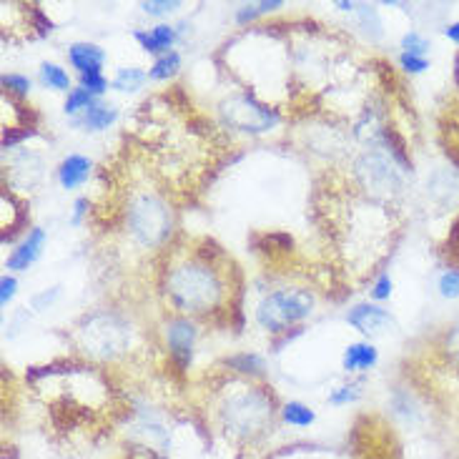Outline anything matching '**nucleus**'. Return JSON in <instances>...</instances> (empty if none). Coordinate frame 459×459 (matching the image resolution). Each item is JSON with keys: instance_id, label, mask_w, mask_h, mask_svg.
Returning <instances> with one entry per match:
<instances>
[{"instance_id": "nucleus-18", "label": "nucleus", "mask_w": 459, "mask_h": 459, "mask_svg": "<svg viewBox=\"0 0 459 459\" xmlns=\"http://www.w3.org/2000/svg\"><path fill=\"white\" fill-rule=\"evenodd\" d=\"M226 367H231L234 372L241 374H261L264 372V359L256 354H236L231 359H226Z\"/></svg>"}, {"instance_id": "nucleus-17", "label": "nucleus", "mask_w": 459, "mask_h": 459, "mask_svg": "<svg viewBox=\"0 0 459 459\" xmlns=\"http://www.w3.org/2000/svg\"><path fill=\"white\" fill-rule=\"evenodd\" d=\"M149 81V74H143L141 68H121L113 78V88L118 91H138Z\"/></svg>"}, {"instance_id": "nucleus-4", "label": "nucleus", "mask_w": 459, "mask_h": 459, "mask_svg": "<svg viewBox=\"0 0 459 459\" xmlns=\"http://www.w3.org/2000/svg\"><path fill=\"white\" fill-rule=\"evenodd\" d=\"M131 224H134V234L143 241V244H153L161 241L163 236L169 234V216L166 209L156 199H141L136 209L131 212Z\"/></svg>"}, {"instance_id": "nucleus-22", "label": "nucleus", "mask_w": 459, "mask_h": 459, "mask_svg": "<svg viewBox=\"0 0 459 459\" xmlns=\"http://www.w3.org/2000/svg\"><path fill=\"white\" fill-rule=\"evenodd\" d=\"M399 65H402V71L410 75L424 74L427 68H429V61L424 58V56H414V53H404L402 50V56H399Z\"/></svg>"}, {"instance_id": "nucleus-23", "label": "nucleus", "mask_w": 459, "mask_h": 459, "mask_svg": "<svg viewBox=\"0 0 459 459\" xmlns=\"http://www.w3.org/2000/svg\"><path fill=\"white\" fill-rule=\"evenodd\" d=\"M439 294L445 299L459 297V272L457 269H447L439 276Z\"/></svg>"}, {"instance_id": "nucleus-14", "label": "nucleus", "mask_w": 459, "mask_h": 459, "mask_svg": "<svg viewBox=\"0 0 459 459\" xmlns=\"http://www.w3.org/2000/svg\"><path fill=\"white\" fill-rule=\"evenodd\" d=\"M178 68H181V56L176 50H171V53L156 58V63L151 65L149 78H153V81H169V78H174L178 74Z\"/></svg>"}, {"instance_id": "nucleus-7", "label": "nucleus", "mask_w": 459, "mask_h": 459, "mask_svg": "<svg viewBox=\"0 0 459 459\" xmlns=\"http://www.w3.org/2000/svg\"><path fill=\"white\" fill-rule=\"evenodd\" d=\"M46 244V231L43 229H30L28 236L21 241V247L13 248V254L5 261V266L13 269V272H25L30 264H36L38 256H40V248Z\"/></svg>"}, {"instance_id": "nucleus-32", "label": "nucleus", "mask_w": 459, "mask_h": 459, "mask_svg": "<svg viewBox=\"0 0 459 459\" xmlns=\"http://www.w3.org/2000/svg\"><path fill=\"white\" fill-rule=\"evenodd\" d=\"M74 224H81V219H83V213L88 212V199H78L74 204Z\"/></svg>"}, {"instance_id": "nucleus-25", "label": "nucleus", "mask_w": 459, "mask_h": 459, "mask_svg": "<svg viewBox=\"0 0 459 459\" xmlns=\"http://www.w3.org/2000/svg\"><path fill=\"white\" fill-rule=\"evenodd\" d=\"M36 131H33V126H18V128H5L3 131V149H13L18 141H23V138L33 136Z\"/></svg>"}, {"instance_id": "nucleus-28", "label": "nucleus", "mask_w": 459, "mask_h": 459, "mask_svg": "<svg viewBox=\"0 0 459 459\" xmlns=\"http://www.w3.org/2000/svg\"><path fill=\"white\" fill-rule=\"evenodd\" d=\"M15 289H18V281H15V276H3L0 279V304L3 307H8L13 301V297H15Z\"/></svg>"}, {"instance_id": "nucleus-31", "label": "nucleus", "mask_w": 459, "mask_h": 459, "mask_svg": "<svg viewBox=\"0 0 459 459\" xmlns=\"http://www.w3.org/2000/svg\"><path fill=\"white\" fill-rule=\"evenodd\" d=\"M449 354H452V359L459 364V329H455V332L449 334Z\"/></svg>"}, {"instance_id": "nucleus-12", "label": "nucleus", "mask_w": 459, "mask_h": 459, "mask_svg": "<svg viewBox=\"0 0 459 459\" xmlns=\"http://www.w3.org/2000/svg\"><path fill=\"white\" fill-rule=\"evenodd\" d=\"M116 118H118V111H116L113 106H106V103H99V100H96V103L83 113L81 124L86 126L88 131H106Z\"/></svg>"}, {"instance_id": "nucleus-26", "label": "nucleus", "mask_w": 459, "mask_h": 459, "mask_svg": "<svg viewBox=\"0 0 459 459\" xmlns=\"http://www.w3.org/2000/svg\"><path fill=\"white\" fill-rule=\"evenodd\" d=\"M81 86L88 88L93 96H100V93H106L108 81H106V75L103 74H83L81 75Z\"/></svg>"}, {"instance_id": "nucleus-1", "label": "nucleus", "mask_w": 459, "mask_h": 459, "mask_svg": "<svg viewBox=\"0 0 459 459\" xmlns=\"http://www.w3.org/2000/svg\"><path fill=\"white\" fill-rule=\"evenodd\" d=\"M221 291L219 276L213 266L194 264L181 266V272L171 276V299L181 311H206Z\"/></svg>"}, {"instance_id": "nucleus-33", "label": "nucleus", "mask_w": 459, "mask_h": 459, "mask_svg": "<svg viewBox=\"0 0 459 459\" xmlns=\"http://www.w3.org/2000/svg\"><path fill=\"white\" fill-rule=\"evenodd\" d=\"M445 36H447L449 40H455V43L459 46V21H457V23H452V25H447V28H445Z\"/></svg>"}, {"instance_id": "nucleus-27", "label": "nucleus", "mask_w": 459, "mask_h": 459, "mask_svg": "<svg viewBox=\"0 0 459 459\" xmlns=\"http://www.w3.org/2000/svg\"><path fill=\"white\" fill-rule=\"evenodd\" d=\"M28 13H30V21H33V25L38 28V33H40V36H48L50 30H53V21H50L48 15L40 11L38 5H30Z\"/></svg>"}, {"instance_id": "nucleus-29", "label": "nucleus", "mask_w": 459, "mask_h": 459, "mask_svg": "<svg viewBox=\"0 0 459 459\" xmlns=\"http://www.w3.org/2000/svg\"><path fill=\"white\" fill-rule=\"evenodd\" d=\"M392 286H394L392 284V276H389V273H382L372 289V299H377V301H385V299H389L392 297Z\"/></svg>"}, {"instance_id": "nucleus-34", "label": "nucleus", "mask_w": 459, "mask_h": 459, "mask_svg": "<svg viewBox=\"0 0 459 459\" xmlns=\"http://www.w3.org/2000/svg\"><path fill=\"white\" fill-rule=\"evenodd\" d=\"M336 8H339V11H351L354 3H336Z\"/></svg>"}, {"instance_id": "nucleus-19", "label": "nucleus", "mask_w": 459, "mask_h": 459, "mask_svg": "<svg viewBox=\"0 0 459 459\" xmlns=\"http://www.w3.org/2000/svg\"><path fill=\"white\" fill-rule=\"evenodd\" d=\"M3 88L11 93V96H18V99H25L30 93V78L18 74H5L3 75Z\"/></svg>"}, {"instance_id": "nucleus-20", "label": "nucleus", "mask_w": 459, "mask_h": 459, "mask_svg": "<svg viewBox=\"0 0 459 459\" xmlns=\"http://www.w3.org/2000/svg\"><path fill=\"white\" fill-rule=\"evenodd\" d=\"M402 48L404 53H414V56H424L427 58V50H429V40L417 33V30H410L407 36L402 38Z\"/></svg>"}, {"instance_id": "nucleus-24", "label": "nucleus", "mask_w": 459, "mask_h": 459, "mask_svg": "<svg viewBox=\"0 0 459 459\" xmlns=\"http://www.w3.org/2000/svg\"><path fill=\"white\" fill-rule=\"evenodd\" d=\"M141 8L149 15H169L176 8H181V3L178 0H149V3H141Z\"/></svg>"}, {"instance_id": "nucleus-21", "label": "nucleus", "mask_w": 459, "mask_h": 459, "mask_svg": "<svg viewBox=\"0 0 459 459\" xmlns=\"http://www.w3.org/2000/svg\"><path fill=\"white\" fill-rule=\"evenodd\" d=\"M361 385H344V386H336L334 392L329 394V404H334V407H344L349 402H354V399H359L361 394Z\"/></svg>"}, {"instance_id": "nucleus-30", "label": "nucleus", "mask_w": 459, "mask_h": 459, "mask_svg": "<svg viewBox=\"0 0 459 459\" xmlns=\"http://www.w3.org/2000/svg\"><path fill=\"white\" fill-rule=\"evenodd\" d=\"M259 15L261 13L256 5H241V8L236 11V23L247 25V23H251V21H256Z\"/></svg>"}, {"instance_id": "nucleus-5", "label": "nucleus", "mask_w": 459, "mask_h": 459, "mask_svg": "<svg viewBox=\"0 0 459 459\" xmlns=\"http://www.w3.org/2000/svg\"><path fill=\"white\" fill-rule=\"evenodd\" d=\"M166 339H169V351L178 369H188L191 354H194V342H196V326L188 319H171L166 326Z\"/></svg>"}, {"instance_id": "nucleus-16", "label": "nucleus", "mask_w": 459, "mask_h": 459, "mask_svg": "<svg viewBox=\"0 0 459 459\" xmlns=\"http://www.w3.org/2000/svg\"><path fill=\"white\" fill-rule=\"evenodd\" d=\"M96 103V96L88 91V88H74L71 93H68V99H65V106H63V111L68 113V116H75V113H86L91 106Z\"/></svg>"}, {"instance_id": "nucleus-10", "label": "nucleus", "mask_w": 459, "mask_h": 459, "mask_svg": "<svg viewBox=\"0 0 459 459\" xmlns=\"http://www.w3.org/2000/svg\"><path fill=\"white\" fill-rule=\"evenodd\" d=\"M138 43H141V48L146 50V53H171V46L176 43V28L171 25H156V28H151V30H136L134 33Z\"/></svg>"}, {"instance_id": "nucleus-6", "label": "nucleus", "mask_w": 459, "mask_h": 459, "mask_svg": "<svg viewBox=\"0 0 459 459\" xmlns=\"http://www.w3.org/2000/svg\"><path fill=\"white\" fill-rule=\"evenodd\" d=\"M347 322L351 324L354 329H359L361 334L377 336L385 334L386 329L394 324V319L389 316V311L382 309V307H377V304H359V307H354V309L349 311Z\"/></svg>"}, {"instance_id": "nucleus-2", "label": "nucleus", "mask_w": 459, "mask_h": 459, "mask_svg": "<svg viewBox=\"0 0 459 459\" xmlns=\"http://www.w3.org/2000/svg\"><path fill=\"white\" fill-rule=\"evenodd\" d=\"M311 307H314L311 294L299 289H281L261 301L256 309V322L272 334H284L291 324L309 316Z\"/></svg>"}, {"instance_id": "nucleus-15", "label": "nucleus", "mask_w": 459, "mask_h": 459, "mask_svg": "<svg viewBox=\"0 0 459 459\" xmlns=\"http://www.w3.org/2000/svg\"><path fill=\"white\" fill-rule=\"evenodd\" d=\"M40 78L53 91H68L71 88V75L65 74L61 65H56V63H43L40 65Z\"/></svg>"}, {"instance_id": "nucleus-9", "label": "nucleus", "mask_w": 459, "mask_h": 459, "mask_svg": "<svg viewBox=\"0 0 459 459\" xmlns=\"http://www.w3.org/2000/svg\"><path fill=\"white\" fill-rule=\"evenodd\" d=\"M91 169H93L91 159L74 153V156L63 159L61 166H58V181H61V186L65 191H74V188L86 184L88 176H91Z\"/></svg>"}, {"instance_id": "nucleus-8", "label": "nucleus", "mask_w": 459, "mask_h": 459, "mask_svg": "<svg viewBox=\"0 0 459 459\" xmlns=\"http://www.w3.org/2000/svg\"><path fill=\"white\" fill-rule=\"evenodd\" d=\"M68 61L78 74H100V65L106 63V53L96 43H74L68 48Z\"/></svg>"}, {"instance_id": "nucleus-11", "label": "nucleus", "mask_w": 459, "mask_h": 459, "mask_svg": "<svg viewBox=\"0 0 459 459\" xmlns=\"http://www.w3.org/2000/svg\"><path fill=\"white\" fill-rule=\"evenodd\" d=\"M379 361V351L374 344L369 342H354V344H349L344 349V372H369L374 364Z\"/></svg>"}, {"instance_id": "nucleus-13", "label": "nucleus", "mask_w": 459, "mask_h": 459, "mask_svg": "<svg viewBox=\"0 0 459 459\" xmlns=\"http://www.w3.org/2000/svg\"><path fill=\"white\" fill-rule=\"evenodd\" d=\"M281 420H284L289 427L304 429V427H309V424L316 422V414H314L311 407L301 404V402H286L284 410H281Z\"/></svg>"}, {"instance_id": "nucleus-3", "label": "nucleus", "mask_w": 459, "mask_h": 459, "mask_svg": "<svg viewBox=\"0 0 459 459\" xmlns=\"http://www.w3.org/2000/svg\"><path fill=\"white\" fill-rule=\"evenodd\" d=\"M272 397L266 392L251 389L244 397L226 404V427L234 435L251 437L261 432L266 424H272Z\"/></svg>"}]
</instances>
